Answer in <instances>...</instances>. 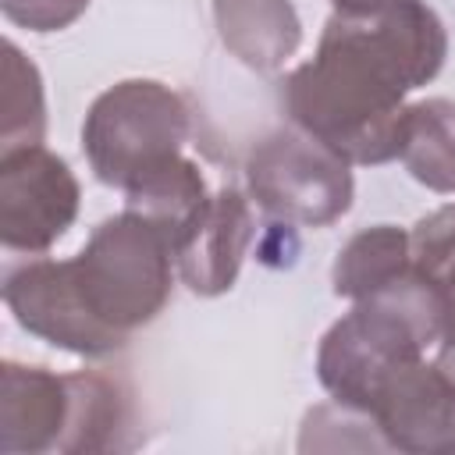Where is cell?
Here are the masks:
<instances>
[{"instance_id":"13","label":"cell","mask_w":455,"mask_h":455,"mask_svg":"<svg viewBox=\"0 0 455 455\" xmlns=\"http://www.w3.org/2000/svg\"><path fill=\"white\" fill-rule=\"evenodd\" d=\"M206 203H210L206 178L181 153L156 164L153 171L139 174L124 188V210L149 220L171 242L174 252H178L181 238L192 231V224L199 220V213L206 210Z\"/></svg>"},{"instance_id":"18","label":"cell","mask_w":455,"mask_h":455,"mask_svg":"<svg viewBox=\"0 0 455 455\" xmlns=\"http://www.w3.org/2000/svg\"><path fill=\"white\" fill-rule=\"evenodd\" d=\"M89 0H0L7 21L28 32H60L85 14Z\"/></svg>"},{"instance_id":"21","label":"cell","mask_w":455,"mask_h":455,"mask_svg":"<svg viewBox=\"0 0 455 455\" xmlns=\"http://www.w3.org/2000/svg\"><path fill=\"white\" fill-rule=\"evenodd\" d=\"M434 370H437V377L455 391V338H441V341H437Z\"/></svg>"},{"instance_id":"16","label":"cell","mask_w":455,"mask_h":455,"mask_svg":"<svg viewBox=\"0 0 455 455\" xmlns=\"http://www.w3.org/2000/svg\"><path fill=\"white\" fill-rule=\"evenodd\" d=\"M0 153L43 146L46 100L39 68L7 39L4 43V100H0Z\"/></svg>"},{"instance_id":"11","label":"cell","mask_w":455,"mask_h":455,"mask_svg":"<svg viewBox=\"0 0 455 455\" xmlns=\"http://www.w3.org/2000/svg\"><path fill=\"white\" fill-rule=\"evenodd\" d=\"M220 43L252 71H277L302 43L291 0H213Z\"/></svg>"},{"instance_id":"5","label":"cell","mask_w":455,"mask_h":455,"mask_svg":"<svg viewBox=\"0 0 455 455\" xmlns=\"http://www.w3.org/2000/svg\"><path fill=\"white\" fill-rule=\"evenodd\" d=\"M352 164L299 124L263 135L245 156V188L256 206L295 228H327L352 210Z\"/></svg>"},{"instance_id":"7","label":"cell","mask_w":455,"mask_h":455,"mask_svg":"<svg viewBox=\"0 0 455 455\" xmlns=\"http://www.w3.org/2000/svg\"><path fill=\"white\" fill-rule=\"evenodd\" d=\"M78 178L46 146L0 153V242L7 252L43 256L78 217Z\"/></svg>"},{"instance_id":"15","label":"cell","mask_w":455,"mask_h":455,"mask_svg":"<svg viewBox=\"0 0 455 455\" xmlns=\"http://www.w3.org/2000/svg\"><path fill=\"white\" fill-rule=\"evenodd\" d=\"M402 164L430 192L455 196V100L430 96L409 103Z\"/></svg>"},{"instance_id":"6","label":"cell","mask_w":455,"mask_h":455,"mask_svg":"<svg viewBox=\"0 0 455 455\" xmlns=\"http://www.w3.org/2000/svg\"><path fill=\"white\" fill-rule=\"evenodd\" d=\"M4 302L21 331L39 341L64 348L71 355L103 359L124 348L128 334L110 327L89 306L71 259H28L7 267L4 274Z\"/></svg>"},{"instance_id":"22","label":"cell","mask_w":455,"mask_h":455,"mask_svg":"<svg viewBox=\"0 0 455 455\" xmlns=\"http://www.w3.org/2000/svg\"><path fill=\"white\" fill-rule=\"evenodd\" d=\"M331 4H334V7H341V4H355V0H331Z\"/></svg>"},{"instance_id":"17","label":"cell","mask_w":455,"mask_h":455,"mask_svg":"<svg viewBox=\"0 0 455 455\" xmlns=\"http://www.w3.org/2000/svg\"><path fill=\"white\" fill-rule=\"evenodd\" d=\"M409 249H412V267L430 284H437V277L455 263V203L419 217L416 228L409 231Z\"/></svg>"},{"instance_id":"10","label":"cell","mask_w":455,"mask_h":455,"mask_svg":"<svg viewBox=\"0 0 455 455\" xmlns=\"http://www.w3.org/2000/svg\"><path fill=\"white\" fill-rule=\"evenodd\" d=\"M71 416V380L46 366L7 359L0 366V451L43 455L60 451Z\"/></svg>"},{"instance_id":"19","label":"cell","mask_w":455,"mask_h":455,"mask_svg":"<svg viewBox=\"0 0 455 455\" xmlns=\"http://www.w3.org/2000/svg\"><path fill=\"white\" fill-rule=\"evenodd\" d=\"M291 228H295V224H284V220H274V224L267 228V235H263V242H259V249H256L267 267H291V263H295V256H299V238H295Z\"/></svg>"},{"instance_id":"9","label":"cell","mask_w":455,"mask_h":455,"mask_svg":"<svg viewBox=\"0 0 455 455\" xmlns=\"http://www.w3.org/2000/svg\"><path fill=\"white\" fill-rule=\"evenodd\" d=\"M252 238H256V220L249 199L231 185L213 192L206 210L199 213V220L174 252L178 274L188 284V291L206 299L231 291Z\"/></svg>"},{"instance_id":"14","label":"cell","mask_w":455,"mask_h":455,"mask_svg":"<svg viewBox=\"0 0 455 455\" xmlns=\"http://www.w3.org/2000/svg\"><path fill=\"white\" fill-rule=\"evenodd\" d=\"M412 267V249H409V231L395 224H373L352 235L331 267V288L338 299H366L377 288L391 284Z\"/></svg>"},{"instance_id":"20","label":"cell","mask_w":455,"mask_h":455,"mask_svg":"<svg viewBox=\"0 0 455 455\" xmlns=\"http://www.w3.org/2000/svg\"><path fill=\"white\" fill-rule=\"evenodd\" d=\"M441 291V338H455V263L434 284Z\"/></svg>"},{"instance_id":"8","label":"cell","mask_w":455,"mask_h":455,"mask_svg":"<svg viewBox=\"0 0 455 455\" xmlns=\"http://www.w3.org/2000/svg\"><path fill=\"white\" fill-rule=\"evenodd\" d=\"M370 416L391 451L455 455V391L437 377L434 363L412 359L398 366L384 380Z\"/></svg>"},{"instance_id":"4","label":"cell","mask_w":455,"mask_h":455,"mask_svg":"<svg viewBox=\"0 0 455 455\" xmlns=\"http://www.w3.org/2000/svg\"><path fill=\"white\" fill-rule=\"evenodd\" d=\"M71 263L96 316L121 334L153 323L171 299L174 249L149 220L128 210L100 220Z\"/></svg>"},{"instance_id":"1","label":"cell","mask_w":455,"mask_h":455,"mask_svg":"<svg viewBox=\"0 0 455 455\" xmlns=\"http://www.w3.org/2000/svg\"><path fill=\"white\" fill-rule=\"evenodd\" d=\"M448 32L423 0H355L323 21L313 60L281 89L291 124L359 167L391 164L405 142V96L437 78Z\"/></svg>"},{"instance_id":"3","label":"cell","mask_w":455,"mask_h":455,"mask_svg":"<svg viewBox=\"0 0 455 455\" xmlns=\"http://www.w3.org/2000/svg\"><path fill=\"white\" fill-rule=\"evenodd\" d=\"M188 128V107L171 85L124 78L92 100L82 121V149L96 181L124 192L139 174L178 156Z\"/></svg>"},{"instance_id":"2","label":"cell","mask_w":455,"mask_h":455,"mask_svg":"<svg viewBox=\"0 0 455 455\" xmlns=\"http://www.w3.org/2000/svg\"><path fill=\"white\" fill-rule=\"evenodd\" d=\"M437 341L441 291L409 267L327 327L316 352V377L334 402L370 416L384 380L398 366L423 359Z\"/></svg>"},{"instance_id":"12","label":"cell","mask_w":455,"mask_h":455,"mask_svg":"<svg viewBox=\"0 0 455 455\" xmlns=\"http://www.w3.org/2000/svg\"><path fill=\"white\" fill-rule=\"evenodd\" d=\"M71 380V416L60 441V455H96L132 448V395L121 380L78 370Z\"/></svg>"}]
</instances>
